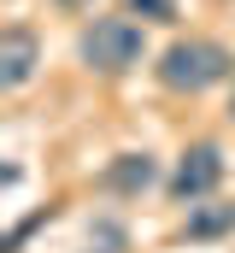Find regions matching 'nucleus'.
I'll use <instances>...</instances> for the list:
<instances>
[{"label":"nucleus","instance_id":"obj_1","mask_svg":"<svg viewBox=\"0 0 235 253\" xmlns=\"http://www.w3.org/2000/svg\"><path fill=\"white\" fill-rule=\"evenodd\" d=\"M230 47H218V42H206V36H188V42H171L165 53H159V83L176 88V94H206V88H218V83H230Z\"/></svg>","mask_w":235,"mask_h":253},{"label":"nucleus","instance_id":"obj_2","mask_svg":"<svg viewBox=\"0 0 235 253\" xmlns=\"http://www.w3.org/2000/svg\"><path fill=\"white\" fill-rule=\"evenodd\" d=\"M141 53H147V36L129 18H94L77 36V59L88 71H100V77H123L129 65H141Z\"/></svg>","mask_w":235,"mask_h":253},{"label":"nucleus","instance_id":"obj_3","mask_svg":"<svg viewBox=\"0 0 235 253\" xmlns=\"http://www.w3.org/2000/svg\"><path fill=\"white\" fill-rule=\"evenodd\" d=\"M218 183H224V147H218V141H194V147L182 153L176 177H171V194L176 200H206Z\"/></svg>","mask_w":235,"mask_h":253},{"label":"nucleus","instance_id":"obj_4","mask_svg":"<svg viewBox=\"0 0 235 253\" xmlns=\"http://www.w3.org/2000/svg\"><path fill=\"white\" fill-rule=\"evenodd\" d=\"M36 65H41V42H36L24 24H12V30L0 36V88H24V83L36 77Z\"/></svg>","mask_w":235,"mask_h":253},{"label":"nucleus","instance_id":"obj_5","mask_svg":"<svg viewBox=\"0 0 235 253\" xmlns=\"http://www.w3.org/2000/svg\"><path fill=\"white\" fill-rule=\"evenodd\" d=\"M159 183V159L141 147V153H118L112 165H106V189L112 194H141V189H153Z\"/></svg>","mask_w":235,"mask_h":253},{"label":"nucleus","instance_id":"obj_6","mask_svg":"<svg viewBox=\"0 0 235 253\" xmlns=\"http://www.w3.org/2000/svg\"><path fill=\"white\" fill-rule=\"evenodd\" d=\"M230 230H235V206H200V212H188V224H182L188 242H212V236H230Z\"/></svg>","mask_w":235,"mask_h":253},{"label":"nucleus","instance_id":"obj_7","mask_svg":"<svg viewBox=\"0 0 235 253\" xmlns=\"http://www.w3.org/2000/svg\"><path fill=\"white\" fill-rule=\"evenodd\" d=\"M88 253H123V230L118 224H88Z\"/></svg>","mask_w":235,"mask_h":253},{"label":"nucleus","instance_id":"obj_8","mask_svg":"<svg viewBox=\"0 0 235 253\" xmlns=\"http://www.w3.org/2000/svg\"><path fill=\"white\" fill-rule=\"evenodd\" d=\"M135 12H147V18H176V6L171 0H129Z\"/></svg>","mask_w":235,"mask_h":253},{"label":"nucleus","instance_id":"obj_9","mask_svg":"<svg viewBox=\"0 0 235 253\" xmlns=\"http://www.w3.org/2000/svg\"><path fill=\"white\" fill-rule=\"evenodd\" d=\"M53 6H65V12H82V6H94V0H53Z\"/></svg>","mask_w":235,"mask_h":253},{"label":"nucleus","instance_id":"obj_10","mask_svg":"<svg viewBox=\"0 0 235 253\" xmlns=\"http://www.w3.org/2000/svg\"><path fill=\"white\" fill-rule=\"evenodd\" d=\"M230 112H235V94H230Z\"/></svg>","mask_w":235,"mask_h":253}]
</instances>
